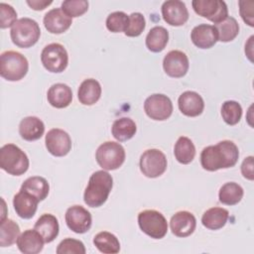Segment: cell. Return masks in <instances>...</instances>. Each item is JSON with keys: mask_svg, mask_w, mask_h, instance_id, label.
<instances>
[{"mask_svg": "<svg viewBox=\"0 0 254 254\" xmlns=\"http://www.w3.org/2000/svg\"><path fill=\"white\" fill-rule=\"evenodd\" d=\"M239 151L237 146L229 140H223L216 145L203 148L200 153L201 167L209 172L227 169L235 166L238 161Z\"/></svg>", "mask_w": 254, "mask_h": 254, "instance_id": "obj_1", "label": "cell"}, {"mask_svg": "<svg viewBox=\"0 0 254 254\" xmlns=\"http://www.w3.org/2000/svg\"><path fill=\"white\" fill-rule=\"evenodd\" d=\"M113 187V179L106 171L94 172L88 181L84 190V202L90 207L101 206L108 198Z\"/></svg>", "mask_w": 254, "mask_h": 254, "instance_id": "obj_2", "label": "cell"}, {"mask_svg": "<svg viewBox=\"0 0 254 254\" xmlns=\"http://www.w3.org/2000/svg\"><path fill=\"white\" fill-rule=\"evenodd\" d=\"M0 168L12 176H21L29 169V159L18 146L6 144L0 149Z\"/></svg>", "mask_w": 254, "mask_h": 254, "instance_id": "obj_3", "label": "cell"}, {"mask_svg": "<svg viewBox=\"0 0 254 254\" xmlns=\"http://www.w3.org/2000/svg\"><path fill=\"white\" fill-rule=\"evenodd\" d=\"M27 59L15 51H6L0 56V74L9 81H18L28 72Z\"/></svg>", "mask_w": 254, "mask_h": 254, "instance_id": "obj_4", "label": "cell"}, {"mask_svg": "<svg viewBox=\"0 0 254 254\" xmlns=\"http://www.w3.org/2000/svg\"><path fill=\"white\" fill-rule=\"evenodd\" d=\"M41 30L38 23L31 18H21L12 26L10 37L19 48H30L40 39Z\"/></svg>", "mask_w": 254, "mask_h": 254, "instance_id": "obj_5", "label": "cell"}, {"mask_svg": "<svg viewBox=\"0 0 254 254\" xmlns=\"http://www.w3.org/2000/svg\"><path fill=\"white\" fill-rule=\"evenodd\" d=\"M125 150L117 142L107 141L101 144L95 154L97 164L105 171H113L122 166L125 161Z\"/></svg>", "mask_w": 254, "mask_h": 254, "instance_id": "obj_6", "label": "cell"}, {"mask_svg": "<svg viewBox=\"0 0 254 254\" xmlns=\"http://www.w3.org/2000/svg\"><path fill=\"white\" fill-rule=\"evenodd\" d=\"M138 224L145 234L154 239L163 238L168 231V223L165 216L155 209L141 211L138 214Z\"/></svg>", "mask_w": 254, "mask_h": 254, "instance_id": "obj_7", "label": "cell"}, {"mask_svg": "<svg viewBox=\"0 0 254 254\" xmlns=\"http://www.w3.org/2000/svg\"><path fill=\"white\" fill-rule=\"evenodd\" d=\"M41 62L48 71L55 73L63 72L68 64L67 52L63 45L52 43L43 49Z\"/></svg>", "mask_w": 254, "mask_h": 254, "instance_id": "obj_8", "label": "cell"}, {"mask_svg": "<svg viewBox=\"0 0 254 254\" xmlns=\"http://www.w3.org/2000/svg\"><path fill=\"white\" fill-rule=\"evenodd\" d=\"M140 170L147 178H158L167 169V158L158 149L146 150L140 157Z\"/></svg>", "mask_w": 254, "mask_h": 254, "instance_id": "obj_9", "label": "cell"}, {"mask_svg": "<svg viewBox=\"0 0 254 254\" xmlns=\"http://www.w3.org/2000/svg\"><path fill=\"white\" fill-rule=\"evenodd\" d=\"M194 12L213 24L222 22L228 17L226 3L222 0H193L191 2Z\"/></svg>", "mask_w": 254, "mask_h": 254, "instance_id": "obj_10", "label": "cell"}, {"mask_svg": "<svg viewBox=\"0 0 254 254\" xmlns=\"http://www.w3.org/2000/svg\"><path fill=\"white\" fill-rule=\"evenodd\" d=\"M146 114L153 120H167L173 113V103L171 99L161 93H155L146 98L144 102Z\"/></svg>", "mask_w": 254, "mask_h": 254, "instance_id": "obj_11", "label": "cell"}, {"mask_svg": "<svg viewBox=\"0 0 254 254\" xmlns=\"http://www.w3.org/2000/svg\"><path fill=\"white\" fill-rule=\"evenodd\" d=\"M45 143L49 153L56 157H64L67 155L71 149V139L69 135L59 128H53L47 133Z\"/></svg>", "mask_w": 254, "mask_h": 254, "instance_id": "obj_12", "label": "cell"}, {"mask_svg": "<svg viewBox=\"0 0 254 254\" xmlns=\"http://www.w3.org/2000/svg\"><path fill=\"white\" fill-rule=\"evenodd\" d=\"M65 222L67 227L75 233L87 232L92 223L90 212L81 205H72L65 212Z\"/></svg>", "mask_w": 254, "mask_h": 254, "instance_id": "obj_13", "label": "cell"}, {"mask_svg": "<svg viewBox=\"0 0 254 254\" xmlns=\"http://www.w3.org/2000/svg\"><path fill=\"white\" fill-rule=\"evenodd\" d=\"M190 63L188 56L182 51L169 52L163 61V68L171 77H183L189 70Z\"/></svg>", "mask_w": 254, "mask_h": 254, "instance_id": "obj_14", "label": "cell"}, {"mask_svg": "<svg viewBox=\"0 0 254 254\" xmlns=\"http://www.w3.org/2000/svg\"><path fill=\"white\" fill-rule=\"evenodd\" d=\"M162 16L167 24L178 27L189 20V11L184 2L169 0L162 5Z\"/></svg>", "mask_w": 254, "mask_h": 254, "instance_id": "obj_15", "label": "cell"}, {"mask_svg": "<svg viewBox=\"0 0 254 254\" xmlns=\"http://www.w3.org/2000/svg\"><path fill=\"white\" fill-rule=\"evenodd\" d=\"M196 226V219L194 215L187 210L178 211L170 220V227L178 237H187L193 233Z\"/></svg>", "mask_w": 254, "mask_h": 254, "instance_id": "obj_16", "label": "cell"}, {"mask_svg": "<svg viewBox=\"0 0 254 254\" xmlns=\"http://www.w3.org/2000/svg\"><path fill=\"white\" fill-rule=\"evenodd\" d=\"M178 105L181 112L189 117H195L202 113L204 109V101L202 97L195 91H185L179 99Z\"/></svg>", "mask_w": 254, "mask_h": 254, "instance_id": "obj_17", "label": "cell"}, {"mask_svg": "<svg viewBox=\"0 0 254 254\" xmlns=\"http://www.w3.org/2000/svg\"><path fill=\"white\" fill-rule=\"evenodd\" d=\"M44 25L48 32L52 34H62L72 24V19L66 15L62 8L50 10L44 16Z\"/></svg>", "mask_w": 254, "mask_h": 254, "instance_id": "obj_18", "label": "cell"}, {"mask_svg": "<svg viewBox=\"0 0 254 254\" xmlns=\"http://www.w3.org/2000/svg\"><path fill=\"white\" fill-rule=\"evenodd\" d=\"M38 203L39 200L35 196L22 190L13 197L14 209L18 216L24 219H30L35 215Z\"/></svg>", "mask_w": 254, "mask_h": 254, "instance_id": "obj_19", "label": "cell"}, {"mask_svg": "<svg viewBox=\"0 0 254 254\" xmlns=\"http://www.w3.org/2000/svg\"><path fill=\"white\" fill-rule=\"evenodd\" d=\"M190 39L193 45L199 49H209L218 41L214 26L207 24L195 26L190 33Z\"/></svg>", "mask_w": 254, "mask_h": 254, "instance_id": "obj_20", "label": "cell"}, {"mask_svg": "<svg viewBox=\"0 0 254 254\" xmlns=\"http://www.w3.org/2000/svg\"><path fill=\"white\" fill-rule=\"evenodd\" d=\"M18 249L24 254H37L43 250L44 239L35 229H27L17 239Z\"/></svg>", "mask_w": 254, "mask_h": 254, "instance_id": "obj_21", "label": "cell"}, {"mask_svg": "<svg viewBox=\"0 0 254 254\" xmlns=\"http://www.w3.org/2000/svg\"><path fill=\"white\" fill-rule=\"evenodd\" d=\"M34 229L41 234L45 243H50L54 241L59 235V221L55 215L51 213H45L36 221Z\"/></svg>", "mask_w": 254, "mask_h": 254, "instance_id": "obj_22", "label": "cell"}, {"mask_svg": "<svg viewBox=\"0 0 254 254\" xmlns=\"http://www.w3.org/2000/svg\"><path fill=\"white\" fill-rule=\"evenodd\" d=\"M47 98L53 107L65 108L71 103L72 91L64 83H56L49 88Z\"/></svg>", "mask_w": 254, "mask_h": 254, "instance_id": "obj_23", "label": "cell"}, {"mask_svg": "<svg viewBox=\"0 0 254 254\" xmlns=\"http://www.w3.org/2000/svg\"><path fill=\"white\" fill-rule=\"evenodd\" d=\"M44 132V122L36 116L25 117L19 124V134L26 141H36L43 136Z\"/></svg>", "mask_w": 254, "mask_h": 254, "instance_id": "obj_24", "label": "cell"}, {"mask_svg": "<svg viewBox=\"0 0 254 254\" xmlns=\"http://www.w3.org/2000/svg\"><path fill=\"white\" fill-rule=\"evenodd\" d=\"M101 96V85L93 78L84 79L77 91V98L83 105H92L96 103Z\"/></svg>", "mask_w": 254, "mask_h": 254, "instance_id": "obj_25", "label": "cell"}, {"mask_svg": "<svg viewBox=\"0 0 254 254\" xmlns=\"http://www.w3.org/2000/svg\"><path fill=\"white\" fill-rule=\"evenodd\" d=\"M22 190H25L35 196L39 201L44 200L50 191L48 181L43 177H30L21 186Z\"/></svg>", "mask_w": 254, "mask_h": 254, "instance_id": "obj_26", "label": "cell"}, {"mask_svg": "<svg viewBox=\"0 0 254 254\" xmlns=\"http://www.w3.org/2000/svg\"><path fill=\"white\" fill-rule=\"evenodd\" d=\"M228 210L222 207H211L207 209L201 217V223L204 227L217 230L222 228L228 219Z\"/></svg>", "mask_w": 254, "mask_h": 254, "instance_id": "obj_27", "label": "cell"}, {"mask_svg": "<svg viewBox=\"0 0 254 254\" xmlns=\"http://www.w3.org/2000/svg\"><path fill=\"white\" fill-rule=\"evenodd\" d=\"M169 41V32L162 26L153 27L146 37V47L153 53L162 52Z\"/></svg>", "mask_w": 254, "mask_h": 254, "instance_id": "obj_28", "label": "cell"}, {"mask_svg": "<svg viewBox=\"0 0 254 254\" xmlns=\"http://www.w3.org/2000/svg\"><path fill=\"white\" fill-rule=\"evenodd\" d=\"M136 131H137V127L135 122L128 117H122V118L116 119L113 122L112 128H111L113 137L119 142L130 140L131 138H133Z\"/></svg>", "mask_w": 254, "mask_h": 254, "instance_id": "obj_29", "label": "cell"}, {"mask_svg": "<svg viewBox=\"0 0 254 254\" xmlns=\"http://www.w3.org/2000/svg\"><path fill=\"white\" fill-rule=\"evenodd\" d=\"M174 154L179 163L188 165L194 159L195 147L190 138L182 136L175 144Z\"/></svg>", "mask_w": 254, "mask_h": 254, "instance_id": "obj_30", "label": "cell"}, {"mask_svg": "<svg viewBox=\"0 0 254 254\" xmlns=\"http://www.w3.org/2000/svg\"><path fill=\"white\" fill-rule=\"evenodd\" d=\"M93 244L100 252L106 254H115L120 250L118 238L108 231H101L97 233L93 238Z\"/></svg>", "mask_w": 254, "mask_h": 254, "instance_id": "obj_31", "label": "cell"}, {"mask_svg": "<svg viewBox=\"0 0 254 254\" xmlns=\"http://www.w3.org/2000/svg\"><path fill=\"white\" fill-rule=\"evenodd\" d=\"M244 191L241 186L236 183L230 182L224 184L218 192L219 201L226 205H235L243 197Z\"/></svg>", "mask_w": 254, "mask_h": 254, "instance_id": "obj_32", "label": "cell"}, {"mask_svg": "<svg viewBox=\"0 0 254 254\" xmlns=\"http://www.w3.org/2000/svg\"><path fill=\"white\" fill-rule=\"evenodd\" d=\"M19 235H20V227L14 220L9 218L1 219V224H0V246L1 247L11 246L15 242H17Z\"/></svg>", "mask_w": 254, "mask_h": 254, "instance_id": "obj_33", "label": "cell"}, {"mask_svg": "<svg viewBox=\"0 0 254 254\" xmlns=\"http://www.w3.org/2000/svg\"><path fill=\"white\" fill-rule=\"evenodd\" d=\"M213 26L216 30L218 41L223 43L233 41L239 33V25L233 17H227L222 22L214 24Z\"/></svg>", "mask_w": 254, "mask_h": 254, "instance_id": "obj_34", "label": "cell"}, {"mask_svg": "<svg viewBox=\"0 0 254 254\" xmlns=\"http://www.w3.org/2000/svg\"><path fill=\"white\" fill-rule=\"evenodd\" d=\"M221 116L228 125L237 124L242 116L241 105L234 100H227L221 106Z\"/></svg>", "mask_w": 254, "mask_h": 254, "instance_id": "obj_35", "label": "cell"}, {"mask_svg": "<svg viewBox=\"0 0 254 254\" xmlns=\"http://www.w3.org/2000/svg\"><path fill=\"white\" fill-rule=\"evenodd\" d=\"M129 23V16L122 11L109 14L106 18V28L112 33L125 32Z\"/></svg>", "mask_w": 254, "mask_h": 254, "instance_id": "obj_36", "label": "cell"}, {"mask_svg": "<svg viewBox=\"0 0 254 254\" xmlns=\"http://www.w3.org/2000/svg\"><path fill=\"white\" fill-rule=\"evenodd\" d=\"M145 27L146 21L144 16L139 12H135L129 16V23L124 34L128 37H138L142 34Z\"/></svg>", "mask_w": 254, "mask_h": 254, "instance_id": "obj_37", "label": "cell"}, {"mask_svg": "<svg viewBox=\"0 0 254 254\" xmlns=\"http://www.w3.org/2000/svg\"><path fill=\"white\" fill-rule=\"evenodd\" d=\"M84 244L77 239L65 238L57 247L58 254H84Z\"/></svg>", "mask_w": 254, "mask_h": 254, "instance_id": "obj_38", "label": "cell"}, {"mask_svg": "<svg viewBox=\"0 0 254 254\" xmlns=\"http://www.w3.org/2000/svg\"><path fill=\"white\" fill-rule=\"evenodd\" d=\"M62 10L70 18L79 17L88 10V2L85 0H66L62 3Z\"/></svg>", "mask_w": 254, "mask_h": 254, "instance_id": "obj_39", "label": "cell"}, {"mask_svg": "<svg viewBox=\"0 0 254 254\" xmlns=\"http://www.w3.org/2000/svg\"><path fill=\"white\" fill-rule=\"evenodd\" d=\"M17 22V13L15 9L6 3H0V27L6 29L12 27Z\"/></svg>", "mask_w": 254, "mask_h": 254, "instance_id": "obj_40", "label": "cell"}, {"mask_svg": "<svg viewBox=\"0 0 254 254\" xmlns=\"http://www.w3.org/2000/svg\"><path fill=\"white\" fill-rule=\"evenodd\" d=\"M239 13L242 20L250 27L254 26V1H239Z\"/></svg>", "mask_w": 254, "mask_h": 254, "instance_id": "obj_41", "label": "cell"}, {"mask_svg": "<svg viewBox=\"0 0 254 254\" xmlns=\"http://www.w3.org/2000/svg\"><path fill=\"white\" fill-rule=\"evenodd\" d=\"M254 158L249 156L245 158L241 164V173L243 177L249 181L254 180Z\"/></svg>", "mask_w": 254, "mask_h": 254, "instance_id": "obj_42", "label": "cell"}, {"mask_svg": "<svg viewBox=\"0 0 254 254\" xmlns=\"http://www.w3.org/2000/svg\"><path fill=\"white\" fill-rule=\"evenodd\" d=\"M26 3L33 9V10H44L47 6L51 5L53 1H46V0H27Z\"/></svg>", "mask_w": 254, "mask_h": 254, "instance_id": "obj_43", "label": "cell"}]
</instances>
